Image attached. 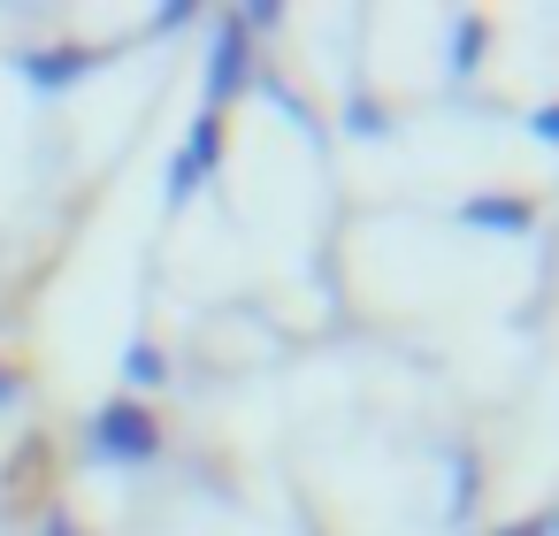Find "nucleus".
Listing matches in <instances>:
<instances>
[{"label": "nucleus", "instance_id": "obj_14", "mask_svg": "<svg viewBox=\"0 0 559 536\" xmlns=\"http://www.w3.org/2000/svg\"><path fill=\"white\" fill-rule=\"evenodd\" d=\"M544 536H559V513H544Z\"/></svg>", "mask_w": 559, "mask_h": 536}, {"label": "nucleus", "instance_id": "obj_10", "mask_svg": "<svg viewBox=\"0 0 559 536\" xmlns=\"http://www.w3.org/2000/svg\"><path fill=\"white\" fill-rule=\"evenodd\" d=\"M353 131H360V139H376V131H383V116H376L368 100H353Z\"/></svg>", "mask_w": 559, "mask_h": 536}, {"label": "nucleus", "instance_id": "obj_6", "mask_svg": "<svg viewBox=\"0 0 559 536\" xmlns=\"http://www.w3.org/2000/svg\"><path fill=\"white\" fill-rule=\"evenodd\" d=\"M162 383H169L162 345H154V337H131V345H123V391H162Z\"/></svg>", "mask_w": 559, "mask_h": 536}, {"label": "nucleus", "instance_id": "obj_7", "mask_svg": "<svg viewBox=\"0 0 559 536\" xmlns=\"http://www.w3.org/2000/svg\"><path fill=\"white\" fill-rule=\"evenodd\" d=\"M483 47H490V24L483 16H452V78H475Z\"/></svg>", "mask_w": 559, "mask_h": 536}, {"label": "nucleus", "instance_id": "obj_9", "mask_svg": "<svg viewBox=\"0 0 559 536\" xmlns=\"http://www.w3.org/2000/svg\"><path fill=\"white\" fill-rule=\"evenodd\" d=\"M185 24H192V0H169V9L154 16V32H185Z\"/></svg>", "mask_w": 559, "mask_h": 536}, {"label": "nucleus", "instance_id": "obj_12", "mask_svg": "<svg viewBox=\"0 0 559 536\" xmlns=\"http://www.w3.org/2000/svg\"><path fill=\"white\" fill-rule=\"evenodd\" d=\"M498 536H544V521H513V528H498Z\"/></svg>", "mask_w": 559, "mask_h": 536}, {"label": "nucleus", "instance_id": "obj_4", "mask_svg": "<svg viewBox=\"0 0 559 536\" xmlns=\"http://www.w3.org/2000/svg\"><path fill=\"white\" fill-rule=\"evenodd\" d=\"M93 62H100L93 47H39V55H24V78H32L39 93H62V85H78Z\"/></svg>", "mask_w": 559, "mask_h": 536}, {"label": "nucleus", "instance_id": "obj_8", "mask_svg": "<svg viewBox=\"0 0 559 536\" xmlns=\"http://www.w3.org/2000/svg\"><path fill=\"white\" fill-rule=\"evenodd\" d=\"M528 131H536L544 146H559V100H551V108H536V116H528Z\"/></svg>", "mask_w": 559, "mask_h": 536}, {"label": "nucleus", "instance_id": "obj_2", "mask_svg": "<svg viewBox=\"0 0 559 536\" xmlns=\"http://www.w3.org/2000/svg\"><path fill=\"white\" fill-rule=\"evenodd\" d=\"M246 78H253V39L238 32V16H215V55H207V116L223 108V100H238L246 93Z\"/></svg>", "mask_w": 559, "mask_h": 536}, {"label": "nucleus", "instance_id": "obj_3", "mask_svg": "<svg viewBox=\"0 0 559 536\" xmlns=\"http://www.w3.org/2000/svg\"><path fill=\"white\" fill-rule=\"evenodd\" d=\"M215 162H223V116H192V131H185V146H177V162H169V207H185L192 192H200V177H215Z\"/></svg>", "mask_w": 559, "mask_h": 536}, {"label": "nucleus", "instance_id": "obj_13", "mask_svg": "<svg viewBox=\"0 0 559 536\" xmlns=\"http://www.w3.org/2000/svg\"><path fill=\"white\" fill-rule=\"evenodd\" d=\"M39 536H78V528H70V521H62V513H55V521H47V528H39Z\"/></svg>", "mask_w": 559, "mask_h": 536}, {"label": "nucleus", "instance_id": "obj_5", "mask_svg": "<svg viewBox=\"0 0 559 536\" xmlns=\"http://www.w3.org/2000/svg\"><path fill=\"white\" fill-rule=\"evenodd\" d=\"M460 223H467V230H498V238H521V230L536 223V207H528V200H513V192H483V200H467V207H460Z\"/></svg>", "mask_w": 559, "mask_h": 536}, {"label": "nucleus", "instance_id": "obj_11", "mask_svg": "<svg viewBox=\"0 0 559 536\" xmlns=\"http://www.w3.org/2000/svg\"><path fill=\"white\" fill-rule=\"evenodd\" d=\"M24 398V376H9V368H0V406H16Z\"/></svg>", "mask_w": 559, "mask_h": 536}, {"label": "nucleus", "instance_id": "obj_1", "mask_svg": "<svg viewBox=\"0 0 559 536\" xmlns=\"http://www.w3.org/2000/svg\"><path fill=\"white\" fill-rule=\"evenodd\" d=\"M85 437H93L100 460H123V467H139V460L162 452V421H154L139 398H108V406L85 421Z\"/></svg>", "mask_w": 559, "mask_h": 536}]
</instances>
